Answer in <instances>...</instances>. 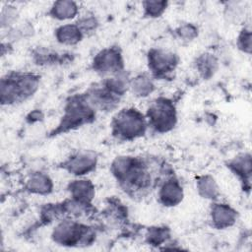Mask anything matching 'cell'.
<instances>
[{
    "label": "cell",
    "mask_w": 252,
    "mask_h": 252,
    "mask_svg": "<svg viewBox=\"0 0 252 252\" xmlns=\"http://www.w3.org/2000/svg\"><path fill=\"white\" fill-rule=\"evenodd\" d=\"M146 124L143 115L136 109H125L114 119L113 131L124 139H133L143 135Z\"/></svg>",
    "instance_id": "cell-1"
},
{
    "label": "cell",
    "mask_w": 252,
    "mask_h": 252,
    "mask_svg": "<svg viewBox=\"0 0 252 252\" xmlns=\"http://www.w3.org/2000/svg\"><path fill=\"white\" fill-rule=\"evenodd\" d=\"M151 123L157 130L164 132L171 129L176 120L175 109L167 99H158L149 108L148 112Z\"/></svg>",
    "instance_id": "cell-2"
},
{
    "label": "cell",
    "mask_w": 252,
    "mask_h": 252,
    "mask_svg": "<svg viewBox=\"0 0 252 252\" xmlns=\"http://www.w3.org/2000/svg\"><path fill=\"white\" fill-rule=\"evenodd\" d=\"M91 236L92 234L88 231L87 227L71 221L61 222L55 227L52 233L54 241L62 245L87 243L91 240Z\"/></svg>",
    "instance_id": "cell-3"
},
{
    "label": "cell",
    "mask_w": 252,
    "mask_h": 252,
    "mask_svg": "<svg viewBox=\"0 0 252 252\" xmlns=\"http://www.w3.org/2000/svg\"><path fill=\"white\" fill-rule=\"evenodd\" d=\"M93 117V110L88 104L81 101H73L69 104L59 129L67 130L87 122Z\"/></svg>",
    "instance_id": "cell-4"
},
{
    "label": "cell",
    "mask_w": 252,
    "mask_h": 252,
    "mask_svg": "<svg viewBox=\"0 0 252 252\" xmlns=\"http://www.w3.org/2000/svg\"><path fill=\"white\" fill-rule=\"evenodd\" d=\"M94 68L101 73H117L122 68V59L116 49L101 51L94 61Z\"/></svg>",
    "instance_id": "cell-5"
},
{
    "label": "cell",
    "mask_w": 252,
    "mask_h": 252,
    "mask_svg": "<svg viewBox=\"0 0 252 252\" xmlns=\"http://www.w3.org/2000/svg\"><path fill=\"white\" fill-rule=\"evenodd\" d=\"M149 62L152 70L158 74H164L172 71L177 63L173 53L164 50H153L149 55Z\"/></svg>",
    "instance_id": "cell-6"
},
{
    "label": "cell",
    "mask_w": 252,
    "mask_h": 252,
    "mask_svg": "<svg viewBox=\"0 0 252 252\" xmlns=\"http://www.w3.org/2000/svg\"><path fill=\"white\" fill-rule=\"evenodd\" d=\"M96 158L90 153H81L71 158L66 162L67 169L76 175H82L90 172L95 166Z\"/></svg>",
    "instance_id": "cell-7"
},
{
    "label": "cell",
    "mask_w": 252,
    "mask_h": 252,
    "mask_svg": "<svg viewBox=\"0 0 252 252\" xmlns=\"http://www.w3.org/2000/svg\"><path fill=\"white\" fill-rule=\"evenodd\" d=\"M183 197V191L181 186L175 180L166 181L159 192L160 201L166 206L177 205Z\"/></svg>",
    "instance_id": "cell-8"
},
{
    "label": "cell",
    "mask_w": 252,
    "mask_h": 252,
    "mask_svg": "<svg viewBox=\"0 0 252 252\" xmlns=\"http://www.w3.org/2000/svg\"><path fill=\"white\" fill-rule=\"evenodd\" d=\"M212 220L218 228L230 226L235 220V212L228 206L217 204L212 209Z\"/></svg>",
    "instance_id": "cell-9"
},
{
    "label": "cell",
    "mask_w": 252,
    "mask_h": 252,
    "mask_svg": "<svg viewBox=\"0 0 252 252\" xmlns=\"http://www.w3.org/2000/svg\"><path fill=\"white\" fill-rule=\"evenodd\" d=\"M70 192L75 199L83 204H88L92 201L94 195L93 184L89 180H75L70 184Z\"/></svg>",
    "instance_id": "cell-10"
},
{
    "label": "cell",
    "mask_w": 252,
    "mask_h": 252,
    "mask_svg": "<svg viewBox=\"0 0 252 252\" xmlns=\"http://www.w3.org/2000/svg\"><path fill=\"white\" fill-rule=\"evenodd\" d=\"M28 189L36 194H47L52 189V182L43 173H34L31 176L27 185Z\"/></svg>",
    "instance_id": "cell-11"
},
{
    "label": "cell",
    "mask_w": 252,
    "mask_h": 252,
    "mask_svg": "<svg viewBox=\"0 0 252 252\" xmlns=\"http://www.w3.org/2000/svg\"><path fill=\"white\" fill-rule=\"evenodd\" d=\"M58 41L64 44H75L81 40L82 31L78 26L65 25L56 31Z\"/></svg>",
    "instance_id": "cell-12"
},
{
    "label": "cell",
    "mask_w": 252,
    "mask_h": 252,
    "mask_svg": "<svg viewBox=\"0 0 252 252\" xmlns=\"http://www.w3.org/2000/svg\"><path fill=\"white\" fill-rule=\"evenodd\" d=\"M51 14L59 20L71 19L77 14V6L71 1H58L53 4Z\"/></svg>",
    "instance_id": "cell-13"
},
{
    "label": "cell",
    "mask_w": 252,
    "mask_h": 252,
    "mask_svg": "<svg viewBox=\"0 0 252 252\" xmlns=\"http://www.w3.org/2000/svg\"><path fill=\"white\" fill-rule=\"evenodd\" d=\"M132 92L139 96H146L152 93L154 85L152 81L146 76H139L135 78L130 85Z\"/></svg>",
    "instance_id": "cell-14"
},
{
    "label": "cell",
    "mask_w": 252,
    "mask_h": 252,
    "mask_svg": "<svg viewBox=\"0 0 252 252\" xmlns=\"http://www.w3.org/2000/svg\"><path fill=\"white\" fill-rule=\"evenodd\" d=\"M198 189L200 194L208 199L216 198L218 194V187L215 180L211 176H204L198 181Z\"/></svg>",
    "instance_id": "cell-15"
},
{
    "label": "cell",
    "mask_w": 252,
    "mask_h": 252,
    "mask_svg": "<svg viewBox=\"0 0 252 252\" xmlns=\"http://www.w3.org/2000/svg\"><path fill=\"white\" fill-rule=\"evenodd\" d=\"M198 69L199 72L204 77H210L214 74L217 66V61L214 56L210 54H204L198 59Z\"/></svg>",
    "instance_id": "cell-16"
},
{
    "label": "cell",
    "mask_w": 252,
    "mask_h": 252,
    "mask_svg": "<svg viewBox=\"0 0 252 252\" xmlns=\"http://www.w3.org/2000/svg\"><path fill=\"white\" fill-rule=\"evenodd\" d=\"M231 167L234 169V171L242 176L243 178H246V176H250L251 172V161L249 156H241L234 159L231 162Z\"/></svg>",
    "instance_id": "cell-17"
},
{
    "label": "cell",
    "mask_w": 252,
    "mask_h": 252,
    "mask_svg": "<svg viewBox=\"0 0 252 252\" xmlns=\"http://www.w3.org/2000/svg\"><path fill=\"white\" fill-rule=\"evenodd\" d=\"M167 230L164 227H155L149 229L148 232V241L154 245L160 244L166 239L167 236Z\"/></svg>",
    "instance_id": "cell-18"
},
{
    "label": "cell",
    "mask_w": 252,
    "mask_h": 252,
    "mask_svg": "<svg viewBox=\"0 0 252 252\" xmlns=\"http://www.w3.org/2000/svg\"><path fill=\"white\" fill-rule=\"evenodd\" d=\"M146 14L151 17H158L159 16L166 7V2H158V1H151L144 3Z\"/></svg>",
    "instance_id": "cell-19"
},
{
    "label": "cell",
    "mask_w": 252,
    "mask_h": 252,
    "mask_svg": "<svg viewBox=\"0 0 252 252\" xmlns=\"http://www.w3.org/2000/svg\"><path fill=\"white\" fill-rule=\"evenodd\" d=\"M96 25V21L94 18L93 17H86V18H83L81 21H80V26H78L80 28V30H84V31H90V30H93L94 29Z\"/></svg>",
    "instance_id": "cell-20"
},
{
    "label": "cell",
    "mask_w": 252,
    "mask_h": 252,
    "mask_svg": "<svg viewBox=\"0 0 252 252\" xmlns=\"http://www.w3.org/2000/svg\"><path fill=\"white\" fill-rule=\"evenodd\" d=\"M179 34L180 36H182L183 38H186V39H191L192 37L195 36L196 34V30L194 27L190 26V25H186L184 27H182L180 30H179Z\"/></svg>",
    "instance_id": "cell-21"
},
{
    "label": "cell",
    "mask_w": 252,
    "mask_h": 252,
    "mask_svg": "<svg viewBox=\"0 0 252 252\" xmlns=\"http://www.w3.org/2000/svg\"><path fill=\"white\" fill-rule=\"evenodd\" d=\"M251 35H250V32H243L241 35H240V38H239V44L240 46L246 50V51H250V46H251Z\"/></svg>",
    "instance_id": "cell-22"
}]
</instances>
